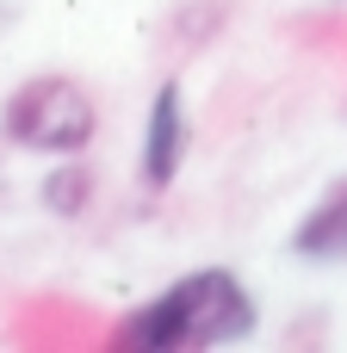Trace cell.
Here are the masks:
<instances>
[{
  "label": "cell",
  "mask_w": 347,
  "mask_h": 353,
  "mask_svg": "<svg viewBox=\"0 0 347 353\" xmlns=\"http://www.w3.org/2000/svg\"><path fill=\"white\" fill-rule=\"evenodd\" d=\"M248 329H255V304L236 285V273L205 267L168 285L155 304H143L118 329V341L124 347H224V341H242Z\"/></svg>",
  "instance_id": "6da1fadb"
},
{
  "label": "cell",
  "mask_w": 347,
  "mask_h": 353,
  "mask_svg": "<svg viewBox=\"0 0 347 353\" xmlns=\"http://www.w3.org/2000/svg\"><path fill=\"white\" fill-rule=\"evenodd\" d=\"M0 130H6L19 149H37V155H75V149L93 143L99 112H93L87 87H75V81H62V74H37V81H25V87L6 99Z\"/></svg>",
  "instance_id": "7a4b0ae2"
},
{
  "label": "cell",
  "mask_w": 347,
  "mask_h": 353,
  "mask_svg": "<svg viewBox=\"0 0 347 353\" xmlns=\"http://www.w3.org/2000/svg\"><path fill=\"white\" fill-rule=\"evenodd\" d=\"M180 155H186V99H180L174 81H161L155 105H149V124H143V180L168 186L180 174Z\"/></svg>",
  "instance_id": "3957f363"
},
{
  "label": "cell",
  "mask_w": 347,
  "mask_h": 353,
  "mask_svg": "<svg viewBox=\"0 0 347 353\" xmlns=\"http://www.w3.org/2000/svg\"><path fill=\"white\" fill-rule=\"evenodd\" d=\"M298 254H317V261H341L347 254V180L329 186V199L298 223Z\"/></svg>",
  "instance_id": "277c9868"
},
{
  "label": "cell",
  "mask_w": 347,
  "mask_h": 353,
  "mask_svg": "<svg viewBox=\"0 0 347 353\" xmlns=\"http://www.w3.org/2000/svg\"><path fill=\"white\" fill-rule=\"evenodd\" d=\"M43 205H50V211H62V217H75V211L87 205V168H62V174H50Z\"/></svg>",
  "instance_id": "5b68a950"
}]
</instances>
